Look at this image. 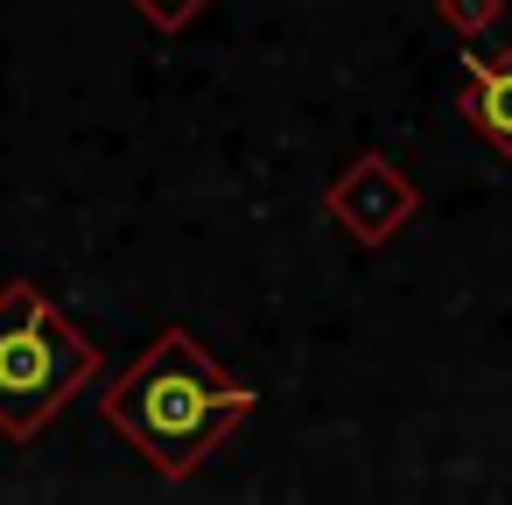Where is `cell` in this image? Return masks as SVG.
<instances>
[{
	"instance_id": "cell-1",
	"label": "cell",
	"mask_w": 512,
	"mask_h": 505,
	"mask_svg": "<svg viewBox=\"0 0 512 505\" xmlns=\"http://www.w3.org/2000/svg\"><path fill=\"white\" fill-rule=\"evenodd\" d=\"M260 407L253 386H239L183 323H162L148 337V351L106 386L99 414L148 456V470H162L169 484L197 477V463Z\"/></svg>"
},
{
	"instance_id": "cell-2",
	"label": "cell",
	"mask_w": 512,
	"mask_h": 505,
	"mask_svg": "<svg viewBox=\"0 0 512 505\" xmlns=\"http://www.w3.org/2000/svg\"><path fill=\"white\" fill-rule=\"evenodd\" d=\"M92 372L99 344H85V330L36 281L0 288V435H43Z\"/></svg>"
},
{
	"instance_id": "cell-3",
	"label": "cell",
	"mask_w": 512,
	"mask_h": 505,
	"mask_svg": "<svg viewBox=\"0 0 512 505\" xmlns=\"http://www.w3.org/2000/svg\"><path fill=\"white\" fill-rule=\"evenodd\" d=\"M323 211H330V225H344L358 246H386L393 232L414 225L421 190H414V176H400L386 155H358V162H344V176L323 190Z\"/></svg>"
},
{
	"instance_id": "cell-4",
	"label": "cell",
	"mask_w": 512,
	"mask_h": 505,
	"mask_svg": "<svg viewBox=\"0 0 512 505\" xmlns=\"http://www.w3.org/2000/svg\"><path fill=\"white\" fill-rule=\"evenodd\" d=\"M456 113L470 120V134H477L498 162H512V50L470 57L463 92H456Z\"/></svg>"
},
{
	"instance_id": "cell-5",
	"label": "cell",
	"mask_w": 512,
	"mask_h": 505,
	"mask_svg": "<svg viewBox=\"0 0 512 505\" xmlns=\"http://www.w3.org/2000/svg\"><path fill=\"white\" fill-rule=\"evenodd\" d=\"M435 15H442V29H449V36L477 43V36H491V29H498L505 0H435Z\"/></svg>"
},
{
	"instance_id": "cell-6",
	"label": "cell",
	"mask_w": 512,
	"mask_h": 505,
	"mask_svg": "<svg viewBox=\"0 0 512 505\" xmlns=\"http://www.w3.org/2000/svg\"><path fill=\"white\" fill-rule=\"evenodd\" d=\"M127 8H134L148 29H162V36H183V29L211 8V0H127Z\"/></svg>"
}]
</instances>
